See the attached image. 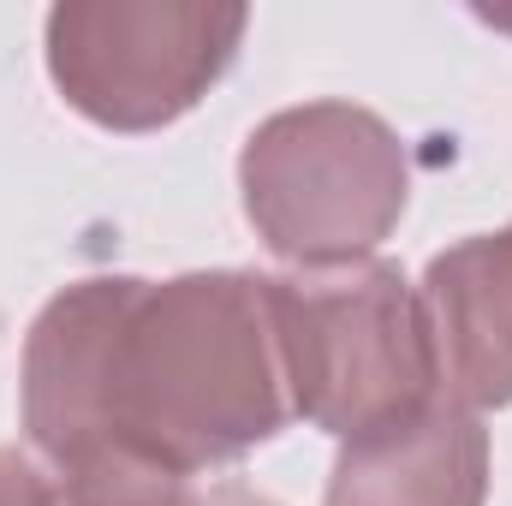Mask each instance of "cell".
<instances>
[{"label": "cell", "mask_w": 512, "mask_h": 506, "mask_svg": "<svg viewBox=\"0 0 512 506\" xmlns=\"http://www.w3.org/2000/svg\"><path fill=\"white\" fill-rule=\"evenodd\" d=\"M292 417L268 274H96L24 340V429L48 506H191L185 483Z\"/></svg>", "instance_id": "cell-1"}, {"label": "cell", "mask_w": 512, "mask_h": 506, "mask_svg": "<svg viewBox=\"0 0 512 506\" xmlns=\"http://www.w3.org/2000/svg\"><path fill=\"white\" fill-rule=\"evenodd\" d=\"M268 322L292 417L358 441L441 399L423 292L393 262L268 274Z\"/></svg>", "instance_id": "cell-2"}, {"label": "cell", "mask_w": 512, "mask_h": 506, "mask_svg": "<svg viewBox=\"0 0 512 506\" xmlns=\"http://www.w3.org/2000/svg\"><path fill=\"white\" fill-rule=\"evenodd\" d=\"M245 215L298 268H352L405 215L411 167L387 120L352 102H310L262 120L239 155Z\"/></svg>", "instance_id": "cell-3"}, {"label": "cell", "mask_w": 512, "mask_h": 506, "mask_svg": "<svg viewBox=\"0 0 512 506\" xmlns=\"http://www.w3.org/2000/svg\"><path fill=\"white\" fill-rule=\"evenodd\" d=\"M245 24V6L78 0L48 12V72L84 120L155 131L233 66Z\"/></svg>", "instance_id": "cell-4"}, {"label": "cell", "mask_w": 512, "mask_h": 506, "mask_svg": "<svg viewBox=\"0 0 512 506\" xmlns=\"http://www.w3.org/2000/svg\"><path fill=\"white\" fill-rule=\"evenodd\" d=\"M489 429L447 393L405 423L340 441L328 506H483Z\"/></svg>", "instance_id": "cell-5"}, {"label": "cell", "mask_w": 512, "mask_h": 506, "mask_svg": "<svg viewBox=\"0 0 512 506\" xmlns=\"http://www.w3.org/2000/svg\"><path fill=\"white\" fill-rule=\"evenodd\" d=\"M441 393L465 411L512 405V227L441 251L423 274Z\"/></svg>", "instance_id": "cell-6"}, {"label": "cell", "mask_w": 512, "mask_h": 506, "mask_svg": "<svg viewBox=\"0 0 512 506\" xmlns=\"http://www.w3.org/2000/svg\"><path fill=\"white\" fill-rule=\"evenodd\" d=\"M0 506H48V477L36 459L0 447Z\"/></svg>", "instance_id": "cell-7"}, {"label": "cell", "mask_w": 512, "mask_h": 506, "mask_svg": "<svg viewBox=\"0 0 512 506\" xmlns=\"http://www.w3.org/2000/svg\"><path fill=\"white\" fill-rule=\"evenodd\" d=\"M191 506H280V501H268V495H256V489H245V483H215L209 495H197Z\"/></svg>", "instance_id": "cell-8"}]
</instances>
